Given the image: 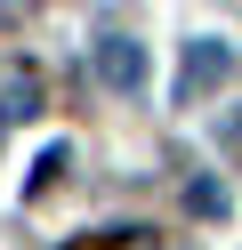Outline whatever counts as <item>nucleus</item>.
Here are the masks:
<instances>
[{"label":"nucleus","instance_id":"f257e3e1","mask_svg":"<svg viewBox=\"0 0 242 250\" xmlns=\"http://www.w3.org/2000/svg\"><path fill=\"white\" fill-rule=\"evenodd\" d=\"M226 73H234V49H226V41H186V73H177V97H210V89L226 81Z\"/></svg>","mask_w":242,"mask_h":250},{"label":"nucleus","instance_id":"f03ea898","mask_svg":"<svg viewBox=\"0 0 242 250\" xmlns=\"http://www.w3.org/2000/svg\"><path fill=\"white\" fill-rule=\"evenodd\" d=\"M89 65H97L105 89H137V81H145V49H137V41H97Z\"/></svg>","mask_w":242,"mask_h":250},{"label":"nucleus","instance_id":"7ed1b4c3","mask_svg":"<svg viewBox=\"0 0 242 250\" xmlns=\"http://www.w3.org/2000/svg\"><path fill=\"white\" fill-rule=\"evenodd\" d=\"M32 105H41V81H32V73H24V81H8V89H0V121L32 113Z\"/></svg>","mask_w":242,"mask_h":250},{"label":"nucleus","instance_id":"20e7f679","mask_svg":"<svg viewBox=\"0 0 242 250\" xmlns=\"http://www.w3.org/2000/svg\"><path fill=\"white\" fill-rule=\"evenodd\" d=\"M73 250H105V242H73Z\"/></svg>","mask_w":242,"mask_h":250}]
</instances>
